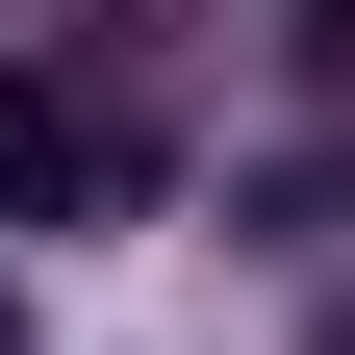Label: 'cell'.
<instances>
[{
	"instance_id": "cell-1",
	"label": "cell",
	"mask_w": 355,
	"mask_h": 355,
	"mask_svg": "<svg viewBox=\"0 0 355 355\" xmlns=\"http://www.w3.org/2000/svg\"><path fill=\"white\" fill-rule=\"evenodd\" d=\"M127 178H153V153H127V102H76V76H0V229H102Z\"/></svg>"
}]
</instances>
